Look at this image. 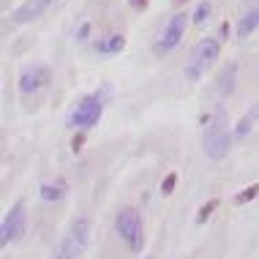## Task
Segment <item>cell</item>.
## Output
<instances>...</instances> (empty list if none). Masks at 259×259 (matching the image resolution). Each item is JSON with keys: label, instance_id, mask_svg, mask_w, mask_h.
I'll return each mask as SVG.
<instances>
[{"label": "cell", "instance_id": "obj_20", "mask_svg": "<svg viewBox=\"0 0 259 259\" xmlns=\"http://www.w3.org/2000/svg\"><path fill=\"white\" fill-rule=\"evenodd\" d=\"M88 36H90V22H85V25L79 27V30H76V38H79V41H85Z\"/></svg>", "mask_w": 259, "mask_h": 259}, {"label": "cell", "instance_id": "obj_11", "mask_svg": "<svg viewBox=\"0 0 259 259\" xmlns=\"http://www.w3.org/2000/svg\"><path fill=\"white\" fill-rule=\"evenodd\" d=\"M259 27V9H254V11H248L246 17L240 19V22H237V27H235V36L240 38V41H246L251 33H254Z\"/></svg>", "mask_w": 259, "mask_h": 259}, {"label": "cell", "instance_id": "obj_3", "mask_svg": "<svg viewBox=\"0 0 259 259\" xmlns=\"http://www.w3.org/2000/svg\"><path fill=\"white\" fill-rule=\"evenodd\" d=\"M221 55V41L219 38H202L197 47H194L191 58H188V68H186V76L191 82L202 79V74L207 71L210 66H213L215 60H219Z\"/></svg>", "mask_w": 259, "mask_h": 259}, {"label": "cell", "instance_id": "obj_2", "mask_svg": "<svg viewBox=\"0 0 259 259\" xmlns=\"http://www.w3.org/2000/svg\"><path fill=\"white\" fill-rule=\"evenodd\" d=\"M115 232L120 235V240L128 246L134 254H142L145 248V235H142V219L134 207H123L115 215Z\"/></svg>", "mask_w": 259, "mask_h": 259}, {"label": "cell", "instance_id": "obj_6", "mask_svg": "<svg viewBox=\"0 0 259 259\" xmlns=\"http://www.w3.org/2000/svg\"><path fill=\"white\" fill-rule=\"evenodd\" d=\"M188 14H175V17L166 22V27L161 30V36L156 38V55H166L169 50H175V47L180 44V38H183V33H186V27H188Z\"/></svg>", "mask_w": 259, "mask_h": 259}, {"label": "cell", "instance_id": "obj_23", "mask_svg": "<svg viewBox=\"0 0 259 259\" xmlns=\"http://www.w3.org/2000/svg\"><path fill=\"white\" fill-rule=\"evenodd\" d=\"M148 259H153V256H148Z\"/></svg>", "mask_w": 259, "mask_h": 259}, {"label": "cell", "instance_id": "obj_14", "mask_svg": "<svg viewBox=\"0 0 259 259\" xmlns=\"http://www.w3.org/2000/svg\"><path fill=\"white\" fill-rule=\"evenodd\" d=\"M66 191H68V186L66 183H44L38 188V197L44 199V202H58V199H63L66 197Z\"/></svg>", "mask_w": 259, "mask_h": 259}, {"label": "cell", "instance_id": "obj_17", "mask_svg": "<svg viewBox=\"0 0 259 259\" xmlns=\"http://www.w3.org/2000/svg\"><path fill=\"white\" fill-rule=\"evenodd\" d=\"M215 207H219V199H215V197H213V199H207L205 205L199 207V213H197V224H205L210 215L215 213Z\"/></svg>", "mask_w": 259, "mask_h": 259}, {"label": "cell", "instance_id": "obj_22", "mask_svg": "<svg viewBox=\"0 0 259 259\" xmlns=\"http://www.w3.org/2000/svg\"><path fill=\"white\" fill-rule=\"evenodd\" d=\"M131 6H134V11H145L148 9V0H131Z\"/></svg>", "mask_w": 259, "mask_h": 259}, {"label": "cell", "instance_id": "obj_8", "mask_svg": "<svg viewBox=\"0 0 259 259\" xmlns=\"http://www.w3.org/2000/svg\"><path fill=\"white\" fill-rule=\"evenodd\" d=\"M88 240H90V221L88 219H76L71 227H68L66 237H63V246L71 251L74 256H79V254H85Z\"/></svg>", "mask_w": 259, "mask_h": 259}, {"label": "cell", "instance_id": "obj_19", "mask_svg": "<svg viewBox=\"0 0 259 259\" xmlns=\"http://www.w3.org/2000/svg\"><path fill=\"white\" fill-rule=\"evenodd\" d=\"M85 142H88V134H85V131H76L74 139H71V153H82Z\"/></svg>", "mask_w": 259, "mask_h": 259}, {"label": "cell", "instance_id": "obj_12", "mask_svg": "<svg viewBox=\"0 0 259 259\" xmlns=\"http://www.w3.org/2000/svg\"><path fill=\"white\" fill-rule=\"evenodd\" d=\"M256 117H259V107H251L246 115L237 120V125H235V139H246V137L251 134V128H254Z\"/></svg>", "mask_w": 259, "mask_h": 259}, {"label": "cell", "instance_id": "obj_4", "mask_svg": "<svg viewBox=\"0 0 259 259\" xmlns=\"http://www.w3.org/2000/svg\"><path fill=\"white\" fill-rule=\"evenodd\" d=\"M101 115H104V90L82 96V101L76 104L74 115L68 117V125H74V128H79V131H88L101 120Z\"/></svg>", "mask_w": 259, "mask_h": 259}, {"label": "cell", "instance_id": "obj_15", "mask_svg": "<svg viewBox=\"0 0 259 259\" xmlns=\"http://www.w3.org/2000/svg\"><path fill=\"white\" fill-rule=\"evenodd\" d=\"M210 14H213V3H210V0H199L197 9H194V14H191V22L194 25H205L210 19Z\"/></svg>", "mask_w": 259, "mask_h": 259}, {"label": "cell", "instance_id": "obj_10", "mask_svg": "<svg viewBox=\"0 0 259 259\" xmlns=\"http://www.w3.org/2000/svg\"><path fill=\"white\" fill-rule=\"evenodd\" d=\"M235 85H237V63H229V66H224V71L219 74V96L221 99L232 96Z\"/></svg>", "mask_w": 259, "mask_h": 259}, {"label": "cell", "instance_id": "obj_13", "mask_svg": "<svg viewBox=\"0 0 259 259\" xmlns=\"http://www.w3.org/2000/svg\"><path fill=\"white\" fill-rule=\"evenodd\" d=\"M123 47H125V36L123 33H115V36H109L107 41H99V44H96V52L99 55H117V52H123Z\"/></svg>", "mask_w": 259, "mask_h": 259}, {"label": "cell", "instance_id": "obj_18", "mask_svg": "<svg viewBox=\"0 0 259 259\" xmlns=\"http://www.w3.org/2000/svg\"><path fill=\"white\" fill-rule=\"evenodd\" d=\"M175 188H178V172H169L164 180H161V197H169Z\"/></svg>", "mask_w": 259, "mask_h": 259}, {"label": "cell", "instance_id": "obj_5", "mask_svg": "<svg viewBox=\"0 0 259 259\" xmlns=\"http://www.w3.org/2000/svg\"><path fill=\"white\" fill-rule=\"evenodd\" d=\"M25 229H27V210H25V202H17L3 219V227H0V243L9 246V243H14V240H22Z\"/></svg>", "mask_w": 259, "mask_h": 259}, {"label": "cell", "instance_id": "obj_1", "mask_svg": "<svg viewBox=\"0 0 259 259\" xmlns=\"http://www.w3.org/2000/svg\"><path fill=\"white\" fill-rule=\"evenodd\" d=\"M232 139H235V131L229 128V117H227V112L219 107L215 115L210 117L205 134H202V150H205L207 158L221 161V158H227L229 148H232Z\"/></svg>", "mask_w": 259, "mask_h": 259}, {"label": "cell", "instance_id": "obj_7", "mask_svg": "<svg viewBox=\"0 0 259 259\" xmlns=\"http://www.w3.org/2000/svg\"><path fill=\"white\" fill-rule=\"evenodd\" d=\"M52 82V71L50 66H44V63H36V66H27L22 74H19V90H22L25 96L30 93H38L41 88H47Z\"/></svg>", "mask_w": 259, "mask_h": 259}, {"label": "cell", "instance_id": "obj_16", "mask_svg": "<svg viewBox=\"0 0 259 259\" xmlns=\"http://www.w3.org/2000/svg\"><path fill=\"white\" fill-rule=\"evenodd\" d=\"M256 197H259V186H256V183H251V186L243 188L240 194H235L232 202H235L237 207H240V205H248V202H251V199H256Z\"/></svg>", "mask_w": 259, "mask_h": 259}, {"label": "cell", "instance_id": "obj_9", "mask_svg": "<svg viewBox=\"0 0 259 259\" xmlns=\"http://www.w3.org/2000/svg\"><path fill=\"white\" fill-rule=\"evenodd\" d=\"M52 3H58V0H22V6H17L11 14V22H17V25L33 22V19H38Z\"/></svg>", "mask_w": 259, "mask_h": 259}, {"label": "cell", "instance_id": "obj_21", "mask_svg": "<svg viewBox=\"0 0 259 259\" xmlns=\"http://www.w3.org/2000/svg\"><path fill=\"white\" fill-rule=\"evenodd\" d=\"M55 259H76V256H74L66 246H63V243H60V251H58V256H55Z\"/></svg>", "mask_w": 259, "mask_h": 259}]
</instances>
